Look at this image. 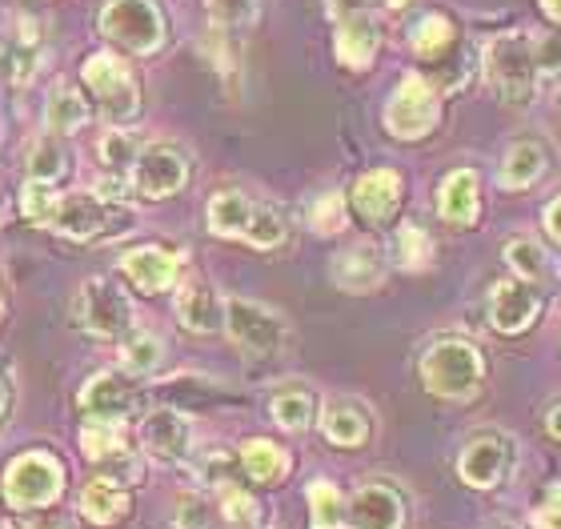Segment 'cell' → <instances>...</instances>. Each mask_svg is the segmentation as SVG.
<instances>
[{"label": "cell", "mask_w": 561, "mask_h": 529, "mask_svg": "<svg viewBox=\"0 0 561 529\" xmlns=\"http://www.w3.org/2000/svg\"><path fill=\"white\" fill-rule=\"evenodd\" d=\"M213 237L225 241H245L253 249H280L289 237V217L280 205L261 197H249L241 188H217L205 209Z\"/></svg>", "instance_id": "1"}, {"label": "cell", "mask_w": 561, "mask_h": 529, "mask_svg": "<svg viewBox=\"0 0 561 529\" xmlns=\"http://www.w3.org/2000/svg\"><path fill=\"white\" fill-rule=\"evenodd\" d=\"M417 377L425 393L442 401H469L478 398L481 386H485V377H490V361H485V353H481L478 342H469V337H437L430 349L421 353L417 361Z\"/></svg>", "instance_id": "2"}, {"label": "cell", "mask_w": 561, "mask_h": 529, "mask_svg": "<svg viewBox=\"0 0 561 529\" xmlns=\"http://www.w3.org/2000/svg\"><path fill=\"white\" fill-rule=\"evenodd\" d=\"M65 482H69L65 461L53 458L48 449H28V453H16L4 465V473H0V494H4L9 509L33 514V509L60 506Z\"/></svg>", "instance_id": "3"}, {"label": "cell", "mask_w": 561, "mask_h": 529, "mask_svg": "<svg viewBox=\"0 0 561 529\" xmlns=\"http://www.w3.org/2000/svg\"><path fill=\"white\" fill-rule=\"evenodd\" d=\"M485 84H490L502 105H529L538 89V60H534V36L529 33H502L485 45L481 57Z\"/></svg>", "instance_id": "4"}, {"label": "cell", "mask_w": 561, "mask_h": 529, "mask_svg": "<svg viewBox=\"0 0 561 529\" xmlns=\"http://www.w3.org/2000/svg\"><path fill=\"white\" fill-rule=\"evenodd\" d=\"M81 81L96 101V113L113 125H133L140 117V81L133 77L129 60L117 53H93L81 65Z\"/></svg>", "instance_id": "5"}, {"label": "cell", "mask_w": 561, "mask_h": 529, "mask_svg": "<svg viewBox=\"0 0 561 529\" xmlns=\"http://www.w3.org/2000/svg\"><path fill=\"white\" fill-rule=\"evenodd\" d=\"M133 212L121 200H105L101 193H65L57 197V209L45 229H53L65 241H101L108 233H129Z\"/></svg>", "instance_id": "6"}, {"label": "cell", "mask_w": 561, "mask_h": 529, "mask_svg": "<svg viewBox=\"0 0 561 529\" xmlns=\"http://www.w3.org/2000/svg\"><path fill=\"white\" fill-rule=\"evenodd\" d=\"M72 325L96 342H121L133 330V301L113 277H89L72 297Z\"/></svg>", "instance_id": "7"}, {"label": "cell", "mask_w": 561, "mask_h": 529, "mask_svg": "<svg viewBox=\"0 0 561 529\" xmlns=\"http://www.w3.org/2000/svg\"><path fill=\"white\" fill-rule=\"evenodd\" d=\"M225 333L253 361H270L289 345L285 318L261 301H249V297H225Z\"/></svg>", "instance_id": "8"}, {"label": "cell", "mask_w": 561, "mask_h": 529, "mask_svg": "<svg viewBox=\"0 0 561 529\" xmlns=\"http://www.w3.org/2000/svg\"><path fill=\"white\" fill-rule=\"evenodd\" d=\"M101 36L121 45L125 53H137V57H149L164 45L169 36V21L157 0H108L101 9V21H96Z\"/></svg>", "instance_id": "9"}, {"label": "cell", "mask_w": 561, "mask_h": 529, "mask_svg": "<svg viewBox=\"0 0 561 529\" xmlns=\"http://www.w3.org/2000/svg\"><path fill=\"white\" fill-rule=\"evenodd\" d=\"M442 125V93L421 72H410L386 105V129L398 141H425Z\"/></svg>", "instance_id": "10"}, {"label": "cell", "mask_w": 561, "mask_h": 529, "mask_svg": "<svg viewBox=\"0 0 561 529\" xmlns=\"http://www.w3.org/2000/svg\"><path fill=\"white\" fill-rule=\"evenodd\" d=\"M514 461H517L514 437L502 434V429H481L457 453V478L469 490L490 494V490H502L505 485V478L514 473Z\"/></svg>", "instance_id": "11"}, {"label": "cell", "mask_w": 561, "mask_h": 529, "mask_svg": "<svg viewBox=\"0 0 561 529\" xmlns=\"http://www.w3.org/2000/svg\"><path fill=\"white\" fill-rule=\"evenodd\" d=\"M77 410H81L84 422H113V425L133 422L140 410L137 377L125 373V369L93 373L81 386V393H77Z\"/></svg>", "instance_id": "12"}, {"label": "cell", "mask_w": 561, "mask_h": 529, "mask_svg": "<svg viewBox=\"0 0 561 529\" xmlns=\"http://www.w3.org/2000/svg\"><path fill=\"white\" fill-rule=\"evenodd\" d=\"M410 497L389 478H369L345 502V529H405Z\"/></svg>", "instance_id": "13"}, {"label": "cell", "mask_w": 561, "mask_h": 529, "mask_svg": "<svg viewBox=\"0 0 561 529\" xmlns=\"http://www.w3.org/2000/svg\"><path fill=\"white\" fill-rule=\"evenodd\" d=\"M81 453L93 461L96 470L121 485L140 482V453L133 449V437L125 425L113 422H84L81 429Z\"/></svg>", "instance_id": "14"}, {"label": "cell", "mask_w": 561, "mask_h": 529, "mask_svg": "<svg viewBox=\"0 0 561 529\" xmlns=\"http://www.w3.org/2000/svg\"><path fill=\"white\" fill-rule=\"evenodd\" d=\"M188 176H193V161L176 145H145L129 173V185L137 197L164 200V197H176L188 185Z\"/></svg>", "instance_id": "15"}, {"label": "cell", "mask_w": 561, "mask_h": 529, "mask_svg": "<svg viewBox=\"0 0 561 529\" xmlns=\"http://www.w3.org/2000/svg\"><path fill=\"white\" fill-rule=\"evenodd\" d=\"M137 441L140 453L157 461V465H185L188 449H193V422L176 405H157V410L140 417Z\"/></svg>", "instance_id": "16"}, {"label": "cell", "mask_w": 561, "mask_h": 529, "mask_svg": "<svg viewBox=\"0 0 561 529\" xmlns=\"http://www.w3.org/2000/svg\"><path fill=\"white\" fill-rule=\"evenodd\" d=\"M185 273V249L176 245H137L121 257V277L145 297L169 294Z\"/></svg>", "instance_id": "17"}, {"label": "cell", "mask_w": 561, "mask_h": 529, "mask_svg": "<svg viewBox=\"0 0 561 529\" xmlns=\"http://www.w3.org/2000/svg\"><path fill=\"white\" fill-rule=\"evenodd\" d=\"M541 309H546V297H541L538 285L510 277V281L493 285L490 325L502 333V337H522V333H529L534 325H538Z\"/></svg>", "instance_id": "18"}, {"label": "cell", "mask_w": 561, "mask_h": 529, "mask_svg": "<svg viewBox=\"0 0 561 529\" xmlns=\"http://www.w3.org/2000/svg\"><path fill=\"white\" fill-rule=\"evenodd\" d=\"M173 289V313L181 321V330L197 333V337L225 333V297L213 289V281H205V277H181Z\"/></svg>", "instance_id": "19"}, {"label": "cell", "mask_w": 561, "mask_h": 529, "mask_svg": "<svg viewBox=\"0 0 561 529\" xmlns=\"http://www.w3.org/2000/svg\"><path fill=\"white\" fill-rule=\"evenodd\" d=\"M350 200L365 225H389L405 200V176L398 169H369L353 181Z\"/></svg>", "instance_id": "20"}, {"label": "cell", "mask_w": 561, "mask_h": 529, "mask_svg": "<svg viewBox=\"0 0 561 529\" xmlns=\"http://www.w3.org/2000/svg\"><path fill=\"white\" fill-rule=\"evenodd\" d=\"M329 281L337 285L341 294H377L386 285V253L369 241H357V245L341 249L329 261Z\"/></svg>", "instance_id": "21"}, {"label": "cell", "mask_w": 561, "mask_h": 529, "mask_svg": "<svg viewBox=\"0 0 561 529\" xmlns=\"http://www.w3.org/2000/svg\"><path fill=\"white\" fill-rule=\"evenodd\" d=\"M317 425H321V434H325L329 446H337V449H362V446H369V437H374V413L357 398L325 401L321 413H317Z\"/></svg>", "instance_id": "22"}, {"label": "cell", "mask_w": 561, "mask_h": 529, "mask_svg": "<svg viewBox=\"0 0 561 529\" xmlns=\"http://www.w3.org/2000/svg\"><path fill=\"white\" fill-rule=\"evenodd\" d=\"M553 161V149L541 137H517V141L505 145L502 161H497V185L505 193H522V188H534L546 176Z\"/></svg>", "instance_id": "23"}, {"label": "cell", "mask_w": 561, "mask_h": 529, "mask_svg": "<svg viewBox=\"0 0 561 529\" xmlns=\"http://www.w3.org/2000/svg\"><path fill=\"white\" fill-rule=\"evenodd\" d=\"M437 217L449 229H473L481 217V176L478 169H454L437 185Z\"/></svg>", "instance_id": "24"}, {"label": "cell", "mask_w": 561, "mask_h": 529, "mask_svg": "<svg viewBox=\"0 0 561 529\" xmlns=\"http://www.w3.org/2000/svg\"><path fill=\"white\" fill-rule=\"evenodd\" d=\"M77 514L96 529H113V526H121V521H129L133 497L121 482H113V478H105V473H96V478H89V482L81 485Z\"/></svg>", "instance_id": "25"}, {"label": "cell", "mask_w": 561, "mask_h": 529, "mask_svg": "<svg viewBox=\"0 0 561 529\" xmlns=\"http://www.w3.org/2000/svg\"><path fill=\"white\" fill-rule=\"evenodd\" d=\"M333 48H337V60L345 69H353V72L374 69L377 53H381V21H377L374 12L345 16V21H337Z\"/></svg>", "instance_id": "26"}, {"label": "cell", "mask_w": 561, "mask_h": 529, "mask_svg": "<svg viewBox=\"0 0 561 529\" xmlns=\"http://www.w3.org/2000/svg\"><path fill=\"white\" fill-rule=\"evenodd\" d=\"M317 393L309 381H280L270 393V417L285 434H309L317 425Z\"/></svg>", "instance_id": "27"}, {"label": "cell", "mask_w": 561, "mask_h": 529, "mask_svg": "<svg viewBox=\"0 0 561 529\" xmlns=\"http://www.w3.org/2000/svg\"><path fill=\"white\" fill-rule=\"evenodd\" d=\"M237 461H241V478H249L253 485H280L293 473L289 449L270 437H249L245 446L237 449Z\"/></svg>", "instance_id": "28"}, {"label": "cell", "mask_w": 561, "mask_h": 529, "mask_svg": "<svg viewBox=\"0 0 561 529\" xmlns=\"http://www.w3.org/2000/svg\"><path fill=\"white\" fill-rule=\"evenodd\" d=\"M93 117V105L84 101V93L77 84L69 81H57L48 89V101H45V129L57 133V137H69V133L84 129Z\"/></svg>", "instance_id": "29"}, {"label": "cell", "mask_w": 561, "mask_h": 529, "mask_svg": "<svg viewBox=\"0 0 561 529\" xmlns=\"http://www.w3.org/2000/svg\"><path fill=\"white\" fill-rule=\"evenodd\" d=\"M72 169V153L65 137L57 133H41L33 145H28V153H24V176L28 181H41V185H57L60 176H69Z\"/></svg>", "instance_id": "30"}, {"label": "cell", "mask_w": 561, "mask_h": 529, "mask_svg": "<svg viewBox=\"0 0 561 529\" xmlns=\"http://www.w3.org/2000/svg\"><path fill=\"white\" fill-rule=\"evenodd\" d=\"M309 502V529H345V490L333 478H313L305 485Z\"/></svg>", "instance_id": "31"}, {"label": "cell", "mask_w": 561, "mask_h": 529, "mask_svg": "<svg viewBox=\"0 0 561 529\" xmlns=\"http://www.w3.org/2000/svg\"><path fill=\"white\" fill-rule=\"evenodd\" d=\"M164 365V342L157 333L133 325L125 337H121V369L133 377H149Z\"/></svg>", "instance_id": "32"}, {"label": "cell", "mask_w": 561, "mask_h": 529, "mask_svg": "<svg viewBox=\"0 0 561 529\" xmlns=\"http://www.w3.org/2000/svg\"><path fill=\"white\" fill-rule=\"evenodd\" d=\"M36 28L21 24V36H0V81L24 84L36 72Z\"/></svg>", "instance_id": "33"}, {"label": "cell", "mask_w": 561, "mask_h": 529, "mask_svg": "<svg viewBox=\"0 0 561 529\" xmlns=\"http://www.w3.org/2000/svg\"><path fill=\"white\" fill-rule=\"evenodd\" d=\"M457 41H461V36H457L454 21H449V16H442V12H430V16H421V21L413 24V33H410L413 53H417L425 65L442 60L445 53L457 45Z\"/></svg>", "instance_id": "34"}, {"label": "cell", "mask_w": 561, "mask_h": 529, "mask_svg": "<svg viewBox=\"0 0 561 529\" xmlns=\"http://www.w3.org/2000/svg\"><path fill=\"white\" fill-rule=\"evenodd\" d=\"M505 265H510L517 281L529 285H541L550 277V257H546L541 241H534V237H510L505 241Z\"/></svg>", "instance_id": "35"}, {"label": "cell", "mask_w": 561, "mask_h": 529, "mask_svg": "<svg viewBox=\"0 0 561 529\" xmlns=\"http://www.w3.org/2000/svg\"><path fill=\"white\" fill-rule=\"evenodd\" d=\"M217 509H221V521L229 529H261V521H265L261 502L241 482H229L217 490Z\"/></svg>", "instance_id": "36"}, {"label": "cell", "mask_w": 561, "mask_h": 529, "mask_svg": "<svg viewBox=\"0 0 561 529\" xmlns=\"http://www.w3.org/2000/svg\"><path fill=\"white\" fill-rule=\"evenodd\" d=\"M188 470H193L197 485H205V490H221V485H229V482H241V461H237L233 449H225V446H213V449H205V453H197Z\"/></svg>", "instance_id": "37"}, {"label": "cell", "mask_w": 561, "mask_h": 529, "mask_svg": "<svg viewBox=\"0 0 561 529\" xmlns=\"http://www.w3.org/2000/svg\"><path fill=\"white\" fill-rule=\"evenodd\" d=\"M305 221L321 237L345 233V225H350V200H345V193H337V188L317 193V197L309 200V209H305Z\"/></svg>", "instance_id": "38"}, {"label": "cell", "mask_w": 561, "mask_h": 529, "mask_svg": "<svg viewBox=\"0 0 561 529\" xmlns=\"http://www.w3.org/2000/svg\"><path fill=\"white\" fill-rule=\"evenodd\" d=\"M389 257L398 261L405 273H421L433 265V241L430 233L421 229V225H401L398 233H393V249H389Z\"/></svg>", "instance_id": "39"}, {"label": "cell", "mask_w": 561, "mask_h": 529, "mask_svg": "<svg viewBox=\"0 0 561 529\" xmlns=\"http://www.w3.org/2000/svg\"><path fill=\"white\" fill-rule=\"evenodd\" d=\"M221 509L217 497L201 494V490H185L173 506V529H221Z\"/></svg>", "instance_id": "40"}, {"label": "cell", "mask_w": 561, "mask_h": 529, "mask_svg": "<svg viewBox=\"0 0 561 529\" xmlns=\"http://www.w3.org/2000/svg\"><path fill=\"white\" fill-rule=\"evenodd\" d=\"M96 157H101V165H105L108 176H129L133 165H137V157H140L137 133H125L117 125L113 133H105V137H101V145H96Z\"/></svg>", "instance_id": "41"}, {"label": "cell", "mask_w": 561, "mask_h": 529, "mask_svg": "<svg viewBox=\"0 0 561 529\" xmlns=\"http://www.w3.org/2000/svg\"><path fill=\"white\" fill-rule=\"evenodd\" d=\"M57 197H60V193L53 185H41V181H24V188H21V212L33 225H41V229H45L48 217H53V209H57Z\"/></svg>", "instance_id": "42"}, {"label": "cell", "mask_w": 561, "mask_h": 529, "mask_svg": "<svg viewBox=\"0 0 561 529\" xmlns=\"http://www.w3.org/2000/svg\"><path fill=\"white\" fill-rule=\"evenodd\" d=\"M209 16L217 28H245L257 21V0H209Z\"/></svg>", "instance_id": "43"}, {"label": "cell", "mask_w": 561, "mask_h": 529, "mask_svg": "<svg viewBox=\"0 0 561 529\" xmlns=\"http://www.w3.org/2000/svg\"><path fill=\"white\" fill-rule=\"evenodd\" d=\"M12 410H16V361L0 349V434L9 429Z\"/></svg>", "instance_id": "44"}, {"label": "cell", "mask_w": 561, "mask_h": 529, "mask_svg": "<svg viewBox=\"0 0 561 529\" xmlns=\"http://www.w3.org/2000/svg\"><path fill=\"white\" fill-rule=\"evenodd\" d=\"M538 77H561V36H534Z\"/></svg>", "instance_id": "45"}, {"label": "cell", "mask_w": 561, "mask_h": 529, "mask_svg": "<svg viewBox=\"0 0 561 529\" xmlns=\"http://www.w3.org/2000/svg\"><path fill=\"white\" fill-rule=\"evenodd\" d=\"M21 529H72V518H65L57 506L33 509V514H21Z\"/></svg>", "instance_id": "46"}, {"label": "cell", "mask_w": 561, "mask_h": 529, "mask_svg": "<svg viewBox=\"0 0 561 529\" xmlns=\"http://www.w3.org/2000/svg\"><path fill=\"white\" fill-rule=\"evenodd\" d=\"M374 0H325V12L333 21H345V16H357V12H369Z\"/></svg>", "instance_id": "47"}, {"label": "cell", "mask_w": 561, "mask_h": 529, "mask_svg": "<svg viewBox=\"0 0 561 529\" xmlns=\"http://www.w3.org/2000/svg\"><path fill=\"white\" fill-rule=\"evenodd\" d=\"M541 429L553 437V441H561V398H553L546 410H541Z\"/></svg>", "instance_id": "48"}, {"label": "cell", "mask_w": 561, "mask_h": 529, "mask_svg": "<svg viewBox=\"0 0 561 529\" xmlns=\"http://www.w3.org/2000/svg\"><path fill=\"white\" fill-rule=\"evenodd\" d=\"M541 221H546V233H550L553 241L561 245V193L550 200V205H546V212H541Z\"/></svg>", "instance_id": "49"}, {"label": "cell", "mask_w": 561, "mask_h": 529, "mask_svg": "<svg viewBox=\"0 0 561 529\" xmlns=\"http://www.w3.org/2000/svg\"><path fill=\"white\" fill-rule=\"evenodd\" d=\"M538 514H546V518H561V482H553L550 490H546Z\"/></svg>", "instance_id": "50"}, {"label": "cell", "mask_w": 561, "mask_h": 529, "mask_svg": "<svg viewBox=\"0 0 561 529\" xmlns=\"http://www.w3.org/2000/svg\"><path fill=\"white\" fill-rule=\"evenodd\" d=\"M538 4H541V12H546L550 21L561 24V0H538Z\"/></svg>", "instance_id": "51"}, {"label": "cell", "mask_w": 561, "mask_h": 529, "mask_svg": "<svg viewBox=\"0 0 561 529\" xmlns=\"http://www.w3.org/2000/svg\"><path fill=\"white\" fill-rule=\"evenodd\" d=\"M485 529H522V526H517V521H510V518H493Z\"/></svg>", "instance_id": "52"}, {"label": "cell", "mask_w": 561, "mask_h": 529, "mask_svg": "<svg viewBox=\"0 0 561 529\" xmlns=\"http://www.w3.org/2000/svg\"><path fill=\"white\" fill-rule=\"evenodd\" d=\"M410 4H413V0H389V9H393V12H401V9H410Z\"/></svg>", "instance_id": "53"}, {"label": "cell", "mask_w": 561, "mask_h": 529, "mask_svg": "<svg viewBox=\"0 0 561 529\" xmlns=\"http://www.w3.org/2000/svg\"><path fill=\"white\" fill-rule=\"evenodd\" d=\"M0 321H4V281H0Z\"/></svg>", "instance_id": "54"}, {"label": "cell", "mask_w": 561, "mask_h": 529, "mask_svg": "<svg viewBox=\"0 0 561 529\" xmlns=\"http://www.w3.org/2000/svg\"><path fill=\"white\" fill-rule=\"evenodd\" d=\"M0 529H9V526H4V521H0Z\"/></svg>", "instance_id": "55"}, {"label": "cell", "mask_w": 561, "mask_h": 529, "mask_svg": "<svg viewBox=\"0 0 561 529\" xmlns=\"http://www.w3.org/2000/svg\"><path fill=\"white\" fill-rule=\"evenodd\" d=\"M558 105H561V101H558Z\"/></svg>", "instance_id": "56"}]
</instances>
